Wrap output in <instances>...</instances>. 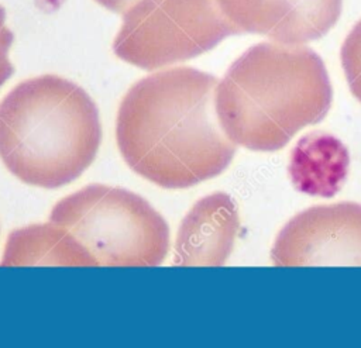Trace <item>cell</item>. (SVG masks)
Masks as SVG:
<instances>
[{
    "instance_id": "1",
    "label": "cell",
    "mask_w": 361,
    "mask_h": 348,
    "mask_svg": "<svg viewBox=\"0 0 361 348\" xmlns=\"http://www.w3.org/2000/svg\"><path fill=\"white\" fill-rule=\"evenodd\" d=\"M217 77L190 66L148 75L123 97L116 138L127 165L166 189L220 175L237 145L216 111Z\"/></svg>"
},
{
    "instance_id": "2",
    "label": "cell",
    "mask_w": 361,
    "mask_h": 348,
    "mask_svg": "<svg viewBox=\"0 0 361 348\" xmlns=\"http://www.w3.org/2000/svg\"><path fill=\"white\" fill-rule=\"evenodd\" d=\"M333 89L323 59L305 45L259 42L227 69L216 87L226 135L251 151L285 147L302 128L320 123Z\"/></svg>"
},
{
    "instance_id": "3",
    "label": "cell",
    "mask_w": 361,
    "mask_h": 348,
    "mask_svg": "<svg viewBox=\"0 0 361 348\" xmlns=\"http://www.w3.org/2000/svg\"><path fill=\"white\" fill-rule=\"evenodd\" d=\"M100 141L94 101L61 76L24 80L0 103V158L24 183H71L94 161Z\"/></svg>"
},
{
    "instance_id": "4",
    "label": "cell",
    "mask_w": 361,
    "mask_h": 348,
    "mask_svg": "<svg viewBox=\"0 0 361 348\" xmlns=\"http://www.w3.org/2000/svg\"><path fill=\"white\" fill-rule=\"evenodd\" d=\"M49 221L66 228L96 266H158L169 249V227L141 196L89 185L59 200Z\"/></svg>"
},
{
    "instance_id": "5",
    "label": "cell",
    "mask_w": 361,
    "mask_h": 348,
    "mask_svg": "<svg viewBox=\"0 0 361 348\" xmlns=\"http://www.w3.org/2000/svg\"><path fill=\"white\" fill-rule=\"evenodd\" d=\"M237 30L217 0H140L123 14L114 54L152 70L213 49Z\"/></svg>"
},
{
    "instance_id": "6",
    "label": "cell",
    "mask_w": 361,
    "mask_h": 348,
    "mask_svg": "<svg viewBox=\"0 0 361 348\" xmlns=\"http://www.w3.org/2000/svg\"><path fill=\"white\" fill-rule=\"evenodd\" d=\"M271 259L275 266H361V204L300 211L279 231Z\"/></svg>"
},
{
    "instance_id": "7",
    "label": "cell",
    "mask_w": 361,
    "mask_h": 348,
    "mask_svg": "<svg viewBox=\"0 0 361 348\" xmlns=\"http://www.w3.org/2000/svg\"><path fill=\"white\" fill-rule=\"evenodd\" d=\"M238 34L303 45L324 37L337 23L343 0H217Z\"/></svg>"
},
{
    "instance_id": "8",
    "label": "cell",
    "mask_w": 361,
    "mask_h": 348,
    "mask_svg": "<svg viewBox=\"0 0 361 348\" xmlns=\"http://www.w3.org/2000/svg\"><path fill=\"white\" fill-rule=\"evenodd\" d=\"M238 210L227 193L200 199L182 220L173 263L178 266H223L238 231Z\"/></svg>"
},
{
    "instance_id": "9",
    "label": "cell",
    "mask_w": 361,
    "mask_h": 348,
    "mask_svg": "<svg viewBox=\"0 0 361 348\" xmlns=\"http://www.w3.org/2000/svg\"><path fill=\"white\" fill-rule=\"evenodd\" d=\"M350 168V152L334 135L310 131L292 148L288 173L296 190L333 197L343 187Z\"/></svg>"
},
{
    "instance_id": "10",
    "label": "cell",
    "mask_w": 361,
    "mask_h": 348,
    "mask_svg": "<svg viewBox=\"0 0 361 348\" xmlns=\"http://www.w3.org/2000/svg\"><path fill=\"white\" fill-rule=\"evenodd\" d=\"M96 266L89 252L63 227L54 223L14 230L7 240L0 266Z\"/></svg>"
},
{
    "instance_id": "11",
    "label": "cell",
    "mask_w": 361,
    "mask_h": 348,
    "mask_svg": "<svg viewBox=\"0 0 361 348\" xmlns=\"http://www.w3.org/2000/svg\"><path fill=\"white\" fill-rule=\"evenodd\" d=\"M14 35L6 25V10L0 6V86L13 75L14 68L8 59V51Z\"/></svg>"
},
{
    "instance_id": "12",
    "label": "cell",
    "mask_w": 361,
    "mask_h": 348,
    "mask_svg": "<svg viewBox=\"0 0 361 348\" xmlns=\"http://www.w3.org/2000/svg\"><path fill=\"white\" fill-rule=\"evenodd\" d=\"M99 4L114 13H124L130 6H134L140 0H96Z\"/></svg>"
}]
</instances>
